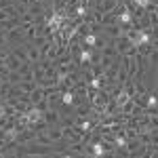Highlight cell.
I'll use <instances>...</instances> for the list:
<instances>
[{
  "mask_svg": "<svg viewBox=\"0 0 158 158\" xmlns=\"http://www.w3.org/2000/svg\"><path fill=\"white\" fill-rule=\"evenodd\" d=\"M150 40H152V36H150L148 32H143V30L129 34V42H131V47H135V49H139V47H143V44H150Z\"/></svg>",
  "mask_w": 158,
  "mask_h": 158,
  "instance_id": "1",
  "label": "cell"
},
{
  "mask_svg": "<svg viewBox=\"0 0 158 158\" xmlns=\"http://www.w3.org/2000/svg\"><path fill=\"white\" fill-rule=\"evenodd\" d=\"M118 23L122 27H129V25L133 23V15H131V9H127V6H122L120 13H118Z\"/></svg>",
  "mask_w": 158,
  "mask_h": 158,
  "instance_id": "2",
  "label": "cell"
},
{
  "mask_svg": "<svg viewBox=\"0 0 158 158\" xmlns=\"http://www.w3.org/2000/svg\"><path fill=\"white\" fill-rule=\"evenodd\" d=\"M129 101H131V91H129V89H124V91L118 93V97L114 99V106H116V108H122V106H127Z\"/></svg>",
  "mask_w": 158,
  "mask_h": 158,
  "instance_id": "3",
  "label": "cell"
},
{
  "mask_svg": "<svg viewBox=\"0 0 158 158\" xmlns=\"http://www.w3.org/2000/svg\"><path fill=\"white\" fill-rule=\"evenodd\" d=\"M93 124H95V122L89 120V118H82V120H78V122H76V133H89V131L93 129Z\"/></svg>",
  "mask_w": 158,
  "mask_h": 158,
  "instance_id": "4",
  "label": "cell"
},
{
  "mask_svg": "<svg viewBox=\"0 0 158 158\" xmlns=\"http://www.w3.org/2000/svg\"><path fill=\"white\" fill-rule=\"evenodd\" d=\"M61 103H63V106H65V108H72L74 106V101H76V99H74V93L72 91H70V89H63V93H61Z\"/></svg>",
  "mask_w": 158,
  "mask_h": 158,
  "instance_id": "5",
  "label": "cell"
},
{
  "mask_svg": "<svg viewBox=\"0 0 158 158\" xmlns=\"http://www.w3.org/2000/svg\"><path fill=\"white\" fill-rule=\"evenodd\" d=\"M89 152H91L93 156H103V154H106L108 150H106V146H103L101 141H93V143H91V150H89Z\"/></svg>",
  "mask_w": 158,
  "mask_h": 158,
  "instance_id": "6",
  "label": "cell"
},
{
  "mask_svg": "<svg viewBox=\"0 0 158 158\" xmlns=\"http://www.w3.org/2000/svg\"><path fill=\"white\" fill-rule=\"evenodd\" d=\"M78 59H80V63H91V61H93V51H91V47H86V49L80 51Z\"/></svg>",
  "mask_w": 158,
  "mask_h": 158,
  "instance_id": "7",
  "label": "cell"
},
{
  "mask_svg": "<svg viewBox=\"0 0 158 158\" xmlns=\"http://www.w3.org/2000/svg\"><path fill=\"white\" fill-rule=\"evenodd\" d=\"M146 108H148V112H156V108H158V97L156 95H148L146 97Z\"/></svg>",
  "mask_w": 158,
  "mask_h": 158,
  "instance_id": "8",
  "label": "cell"
},
{
  "mask_svg": "<svg viewBox=\"0 0 158 158\" xmlns=\"http://www.w3.org/2000/svg\"><path fill=\"white\" fill-rule=\"evenodd\" d=\"M114 146L118 148V150H124V148H129V139L124 135H116L114 137Z\"/></svg>",
  "mask_w": 158,
  "mask_h": 158,
  "instance_id": "9",
  "label": "cell"
},
{
  "mask_svg": "<svg viewBox=\"0 0 158 158\" xmlns=\"http://www.w3.org/2000/svg\"><path fill=\"white\" fill-rule=\"evenodd\" d=\"M85 44L93 49V47H97V44H101V40H99V38L95 36V34H86V36H85Z\"/></svg>",
  "mask_w": 158,
  "mask_h": 158,
  "instance_id": "10",
  "label": "cell"
},
{
  "mask_svg": "<svg viewBox=\"0 0 158 158\" xmlns=\"http://www.w3.org/2000/svg\"><path fill=\"white\" fill-rule=\"evenodd\" d=\"M86 6H89V4H85V2L80 0V4H76V9H74V13H76L78 17H85V15H86Z\"/></svg>",
  "mask_w": 158,
  "mask_h": 158,
  "instance_id": "11",
  "label": "cell"
},
{
  "mask_svg": "<svg viewBox=\"0 0 158 158\" xmlns=\"http://www.w3.org/2000/svg\"><path fill=\"white\" fill-rule=\"evenodd\" d=\"M135 6H139V9H148L150 6V0H133Z\"/></svg>",
  "mask_w": 158,
  "mask_h": 158,
  "instance_id": "12",
  "label": "cell"
},
{
  "mask_svg": "<svg viewBox=\"0 0 158 158\" xmlns=\"http://www.w3.org/2000/svg\"><path fill=\"white\" fill-rule=\"evenodd\" d=\"M4 116H6V106H4V103H0V120H2Z\"/></svg>",
  "mask_w": 158,
  "mask_h": 158,
  "instance_id": "13",
  "label": "cell"
}]
</instances>
